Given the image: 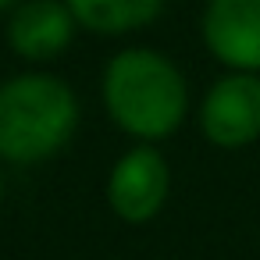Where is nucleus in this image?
Instances as JSON below:
<instances>
[{
    "mask_svg": "<svg viewBox=\"0 0 260 260\" xmlns=\"http://www.w3.org/2000/svg\"><path fill=\"white\" fill-rule=\"evenodd\" d=\"M75 15L64 0H22L8 22V47L36 64L61 57L75 40Z\"/></svg>",
    "mask_w": 260,
    "mask_h": 260,
    "instance_id": "obj_6",
    "label": "nucleus"
},
{
    "mask_svg": "<svg viewBox=\"0 0 260 260\" xmlns=\"http://www.w3.org/2000/svg\"><path fill=\"white\" fill-rule=\"evenodd\" d=\"M100 93L111 121L139 143L168 139L189 114L185 75L153 47L118 50L104 68Z\"/></svg>",
    "mask_w": 260,
    "mask_h": 260,
    "instance_id": "obj_1",
    "label": "nucleus"
},
{
    "mask_svg": "<svg viewBox=\"0 0 260 260\" xmlns=\"http://www.w3.org/2000/svg\"><path fill=\"white\" fill-rule=\"evenodd\" d=\"M22 0H0V11H8V8H18Z\"/></svg>",
    "mask_w": 260,
    "mask_h": 260,
    "instance_id": "obj_8",
    "label": "nucleus"
},
{
    "mask_svg": "<svg viewBox=\"0 0 260 260\" xmlns=\"http://www.w3.org/2000/svg\"><path fill=\"white\" fill-rule=\"evenodd\" d=\"M200 36L228 72L260 75V0H207Z\"/></svg>",
    "mask_w": 260,
    "mask_h": 260,
    "instance_id": "obj_5",
    "label": "nucleus"
},
{
    "mask_svg": "<svg viewBox=\"0 0 260 260\" xmlns=\"http://www.w3.org/2000/svg\"><path fill=\"white\" fill-rule=\"evenodd\" d=\"M0 200H4V178H0Z\"/></svg>",
    "mask_w": 260,
    "mask_h": 260,
    "instance_id": "obj_9",
    "label": "nucleus"
},
{
    "mask_svg": "<svg viewBox=\"0 0 260 260\" xmlns=\"http://www.w3.org/2000/svg\"><path fill=\"white\" fill-rule=\"evenodd\" d=\"M168 189H171V171H168L164 153L153 143H139L128 153H121L118 164L111 168L107 203L121 221L143 224L160 214Z\"/></svg>",
    "mask_w": 260,
    "mask_h": 260,
    "instance_id": "obj_4",
    "label": "nucleus"
},
{
    "mask_svg": "<svg viewBox=\"0 0 260 260\" xmlns=\"http://www.w3.org/2000/svg\"><path fill=\"white\" fill-rule=\"evenodd\" d=\"M79 29L96 36H128L153 25L168 0H64Z\"/></svg>",
    "mask_w": 260,
    "mask_h": 260,
    "instance_id": "obj_7",
    "label": "nucleus"
},
{
    "mask_svg": "<svg viewBox=\"0 0 260 260\" xmlns=\"http://www.w3.org/2000/svg\"><path fill=\"white\" fill-rule=\"evenodd\" d=\"M79 128L75 89L47 72H25L0 86V160L29 168L57 157Z\"/></svg>",
    "mask_w": 260,
    "mask_h": 260,
    "instance_id": "obj_2",
    "label": "nucleus"
},
{
    "mask_svg": "<svg viewBox=\"0 0 260 260\" xmlns=\"http://www.w3.org/2000/svg\"><path fill=\"white\" fill-rule=\"evenodd\" d=\"M200 132L221 150H242L260 139V75L228 72L200 104Z\"/></svg>",
    "mask_w": 260,
    "mask_h": 260,
    "instance_id": "obj_3",
    "label": "nucleus"
}]
</instances>
